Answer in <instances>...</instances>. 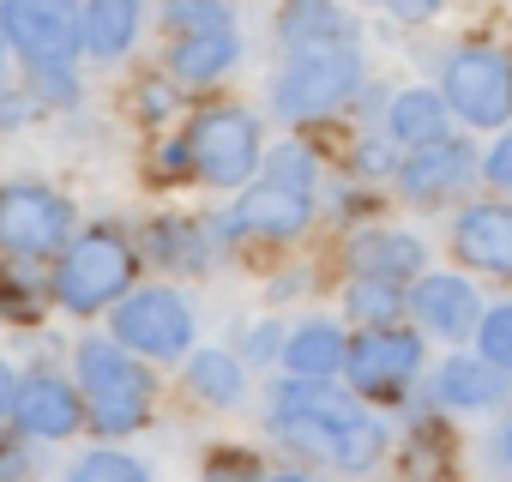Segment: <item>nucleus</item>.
I'll use <instances>...</instances> for the list:
<instances>
[{"mask_svg":"<svg viewBox=\"0 0 512 482\" xmlns=\"http://www.w3.org/2000/svg\"><path fill=\"white\" fill-rule=\"evenodd\" d=\"M314 187H320V157L302 139H284L272 151V169L253 175L247 193H235L223 235H253V241H296L314 223Z\"/></svg>","mask_w":512,"mask_h":482,"instance_id":"f257e3e1","label":"nucleus"},{"mask_svg":"<svg viewBox=\"0 0 512 482\" xmlns=\"http://www.w3.org/2000/svg\"><path fill=\"white\" fill-rule=\"evenodd\" d=\"M73 386L85 398V422L103 440H127L151 422L157 380H151L145 356H133L115 338H79L73 344Z\"/></svg>","mask_w":512,"mask_h":482,"instance_id":"f03ea898","label":"nucleus"},{"mask_svg":"<svg viewBox=\"0 0 512 482\" xmlns=\"http://www.w3.org/2000/svg\"><path fill=\"white\" fill-rule=\"evenodd\" d=\"M133 272H139L133 235L115 223H91L55 254V302L67 314H109L133 290Z\"/></svg>","mask_w":512,"mask_h":482,"instance_id":"7ed1b4c3","label":"nucleus"},{"mask_svg":"<svg viewBox=\"0 0 512 482\" xmlns=\"http://www.w3.org/2000/svg\"><path fill=\"white\" fill-rule=\"evenodd\" d=\"M362 49L356 43H332V49H296L284 55V67L272 73V115L290 121V127H308V121H326L338 115L356 91H362Z\"/></svg>","mask_w":512,"mask_h":482,"instance_id":"20e7f679","label":"nucleus"},{"mask_svg":"<svg viewBox=\"0 0 512 482\" xmlns=\"http://www.w3.org/2000/svg\"><path fill=\"white\" fill-rule=\"evenodd\" d=\"M362 416V398L344 392V386H326V380H278L272 386V410H266V428L278 434V446H290L296 458H314V464H332L350 422Z\"/></svg>","mask_w":512,"mask_h":482,"instance_id":"39448f33","label":"nucleus"},{"mask_svg":"<svg viewBox=\"0 0 512 482\" xmlns=\"http://www.w3.org/2000/svg\"><path fill=\"white\" fill-rule=\"evenodd\" d=\"M109 338L127 344L133 356L145 362H181L193 356V338H199V314L181 290L169 284H151V290H127L115 308H109Z\"/></svg>","mask_w":512,"mask_h":482,"instance_id":"423d86ee","label":"nucleus"},{"mask_svg":"<svg viewBox=\"0 0 512 482\" xmlns=\"http://www.w3.org/2000/svg\"><path fill=\"white\" fill-rule=\"evenodd\" d=\"M440 97H446L452 121L500 133L512 121V55L494 43H458L440 61Z\"/></svg>","mask_w":512,"mask_h":482,"instance_id":"0eeeda50","label":"nucleus"},{"mask_svg":"<svg viewBox=\"0 0 512 482\" xmlns=\"http://www.w3.org/2000/svg\"><path fill=\"white\" fill-rule=\"evenodd\" d=\"M187 139V157H193V175L205 187H247L266 163V139H260V121L235 103H211L193 115V127L181 133Z\"/></svg>","mask_w":512,"mask_h":482,"instance_id":"6e6552de","label":"nucleus"},{"mask_svg":"<svg viewBox=\"0 0 512 482\" xmlns=\"http://www.w3.org/2000/svg\"><path fill=\"white\" fill-rule=\"evenodd\" d=\"M79 235L73 199L43 181H7L0 187V254L7 260H49Z\"/></svg>","mask_w":512,"mask_h":482,"instance_id":"1a4fd4ad","label":"nucleus"},{"mask_svg":"<svg viewBox=\"0 0 512 482\" xmlns=\"http://www.w3.org/2000/svg\"><path fill=\"white\" fill-rule=\"evenodd\" d=\"M422 362H428V344L410 332V326H368L362 338H350V356H344V380H350V392L368 404H392V398H404L410 386H416V374H422Z\"/></svg>","mask_w":512,"mask_h":482,"instance_id":"9d476101","label":"nucleus"},{"mask_svg":"<svg viewBox=\"0 0 512 482\" xmlns=\"http://www.w3.org/2000/svg\"><path fill=\"white\" fill-rule=\"evenodd\" d=\"M0 31H7V43L25 67L85 55V7L79 0H0Z\"/></svg>","mask_w":512,"mask_h":482,"instance_id":"9b49d317","label":"nucleus"},{"mask_svg":"<svg viewBox=\"0 0 512 482\" xmlns=\"http://www.w3.org/2000/svg\"><path fill=\"white\" fill-rule=\"evenodd\" d=\"M410 314H416V332H428V338H446V344H464V338H476V326H482V290L470 284V278H458V272H428V278H416V290H410Z\"/></svg>","mask_w":512,"mask_h":482,"instance_id":"f8f14e48","label":"nucleus"},{"mask_svg":"<svg viewBox=\"0 0 512 482\" xmlns=\"http://www.w3.org/2000/svg\"><path fill=\"white\" fill-rule=\"evenodd\" d=\"M476 151L464 139H440V145H422V151H404V169H398V193L410 205H446L458 199L470 181H476Z\"/></svg>","mask_w":512,"mask_h":482,"instance_id":"ddd939ff","label":"nucleus"},{"mask_svg":"<svg viewBox=\"0 0 512 482\" xmlns=\"http://www.w3.org/2000/svg\"><path fill=\"white\" fill-rule=\"evenodd\" d=\"M13 422H19V434H25V440H73V434H79V422H85V398H79V386H73V380H61V374L37 368V374H25V380H19Z\"/></svg>","mask_w":512,"mask_h":482,"instance_id":"4468645a","label":"nucleus"},{"mask_svg":"<svg viewBox=\"0 0 512 482\" xmlns=\"http://www.w3.org/2000/svg\"><path fill=\"white\" fill-rule=\"evenodd\" d=\"M452 254L470 272L512 278V205H464L452 217Z\"/></svg>","mask_w":512,"mask_h":482,"instance_id":"2eb2a0df","label":"nucleus"},{"mask_svg":"<svg viewBox=\"0 0 512 482\" xmlns=\"http://www.w3.org/2000/svg\"><path fill=\"white\" fill-rule=\"evenodd\" d=\"M434 398H440L446 410H458V416H488V410H500V404L512 398V380H506L494 362L452 350V356L434 368Z\"/></svg>","mask_w":512,"mask_h":482,"instance_id":"dca6fc26","label":"nucleus"},{"mask_svg":"<svg viewBox=\"0 0 512 482\" xmlns=\"http://www.w3.org/2000/svg\"><path fill=\"white\" fill-rule=\"evenodd\" d=\"M278 43H284V55L362 43V25H356V13L344 7V0H284L278 7Z\"/></svg>","mask_w":512,"mask_h":482,"instance_id":"f3484780","label":"nucleus"},{"mask_svg":"<svg viewBox=\"0 0 512 482\" xmlns=\"http://www.w3.org/2000/svg\"><path fill=\"white\" fill-rule=\"evenodd\" d=\"M344 260H350L356 278H398V284H410V278H422L428 248L410 229H356Z\"/></svg>","mask_w":512,"mask_h":482,"instance_id":"a211bd4d","label":"nucleus"},{"mask_svg":"<svg viewBox=\"0 0 512 482\" xmlns=\"http://www.w3.org/2000/svg\"><path fill=\"white\" fill-rule=\"evenodd\" d=\"M386 139L404 145V151H422V145L452 139V109H446L440 85H404L386 103Z\"/></svg>","mask_w":512,"mask_h":482,"instance_id":"6ab92c4d","label":"nucleus"},{"mask_svg":"<svg viewBox=\"0 0 512 482\" xmlns=\"http://www.w3.org/2000/svg\"><path fill=\"white\" fill-rule=\"evenodd\" d=\"M235 61H241V37H235V25H229V31L169 37V55H163V67H169L175 85H217Z\"/></svg>","mask_w":512,"mask_h":482,"instance_id":"aec40b11","label":"nucleus"},{"mask_svg":"<svg viewBox=\"0 0 512 482\" xmlns=\"http://www.w3.org/2000/svg\"><path fill=\"white\" fill-rule=\"evenodd\" d=\"M151 260L175 266V272H211L217 248H223V223H199V217H157L151 229Z\"/></svg>","mask_w":512,"mask_h":482,"instance_id":"412c9836","label":"nucleus"},{"mask_svg":"<svg viewBox=\"0 0 512 482\" xmlns=\"http://www.w3.org/2000/svg\"><path fill=\"white\" fill-rule=\"evenodd\" d=\"M145 25V0H85V55L97 67H115L133 55Z\"/></svg>","mask_w":512,"mask_h":482,"instance_id":"4be33fe9","label":"nucleus"},{"mask_svg":"<svg viewBox=\"0 0 512 482\" xmlns=\"http://www.w3.org/2000/svg\"><path fill=\"white\" fill-rule=\"evenodd\" d=\"M344 356H350V338L338 320H302L296 332H284V368L296 380H332L344 374Z\"/></svg>","mask_w":512,"mask_h":482,"instance_id":"5701e85b","label":"nucleus"},{"mask_svg":"<svg viewBox=\"0 0 512 482\" xmlns=\"http://www.w3.org/2000/svg\"><path fill=\"white\" fill-rule=\"evenodd\" d=\"M187 392L211 410H241L247 404V368L235 350H193L187 356Z\"/></svg>","mask_w":512,"mask_h":482,"instance_id":"b1692460","label":"nucleus"},{"mask_svg":"<svg viewBox=\"0 0 512 482\" xmlns=\"http://www.w3.org/2000/svg\"><path fill=\"white\" fill-rule=\"evenodd\" d=\"M344 314L368 332V326H398L410 314V290L398 278H350L344 290Z\"/></svg>","mask_w":512,"mask_h":482,"instance_id":"393cba45","label":"nucleus"},{"mask_svg":"<svg viewBox=\"0 0 512 482\" xmlns=\"http://www.w3.org/2000/svg\"><path fill=\"white\" fill-rule=\"evenodd\" d=\"M49 302H55V284L37 278V260H7L0 266V314L7 320L31 326V320H43Z\"/></svg>","mask_w":512,"mask_h":482,"instance_id":"a878e982","label":"nucleus"},{"mask_svg":"<svg viewBox=\"0 0 512 482\" xmlns=\"http://www.w3.org/2000/svg\"><path fill=\"white\" fill-rule=\"evenodd\" d=\"M61 482H151V464H145V458H133V452H115V446H97V452H85V458H73Z\"/></svg>","mask_w":512,"mask_h":482,"instance_id":"bb28decb","label":"nucleus"},{"mask_svg":"<svg viewBox=\"0 0 512 482\" xmlns=\"http://www.w3.org/2000/svg\"><path fill=\"white\" fill-rule=\"evenodd\" d=\"M235 7L229 0H163V31L169 37H193V31H229Z\"/></svg>","mask_w":512,"mask_h":482,"instance_id":"cd10ccee","label":"nucleus"},{"mask_svg":"<svg viewBox=\"0 0 512 482\" xmlns=\"http://www.w3.org/2000/svg\"><path fill=\"white\" fill-rule=\"evenodd\" d=\"M25 91L49 109H73L79 103V61H43V67H25Z\"/></svg>","mask_w":512,"mask_h":482,"instance_id":"c85d7f7f","label":"nucleus"},{"mask_svg":"<svg viewBox=\"0 0 512 482\" xmlns=\"http://www.w3.org/2000/svg\"><path fill=\"white\" fill-rule=\"evenodd\" d=\"M476 356L494 362V368L512 380V302H500V308L482 314V326H476Z\"/></svg>","mask_w":512,"mask_h":482,"instance_id":"c756f323","label":"nucleus"},{"mask_svg":"<svg viewBox=\"0 0 512 482\" xmlns=\"http://www.w3.org/2000/svg\"><path fill=\"white\" fill-rule=\"evenodd\" d=\"M13 43H7V31H0V127H25L31 115H37V97L13 79Z\"/></svg>","mask_w":512,"mask_h":482,"instance_id":"7c9ffc66","label":"nucleus"},{"mask_svg":"<svg viewBox=\"0 0 512 482\" xmlns=\"http://www.w3.org/2000/svg\"><path fill=\"white\" fill-rule=\"evenodd\" d=\"M398 169H404V145H392L386 133H368V139H356V175H368V181L392 175V181H398Z\"/></svg>","mask_w":512,"mask_h":482,"instance_id":"2f4dec72","label":"nucleus"},{"mask_svg":"<svg viewBox=\"0 0 512 482\" xmlns=\"http://www.w3.org/2000/svg\"><path fill=\"white\" fill-rule=\"evenodd\" d=\"M205 482H266V464L253 452H241V446H229V452H211Z\"/></svg>","mask_w":512,"mask_h":482,"instance_id":"473e14b6","label":"nucleus"},{"mask_svg":"<svg viewBox=\"0 0 512 482\" xmlns=\"http://www.w3.org/2000/svg\"><path fill=\"white\" fill-rule=\"evenodd\" d=\"M272 356H284V326L278 320H253L247 344H241V362H272Z\"/></svg>","mask_w":512,"mask_h":482,"instance_id":"72a5a7b5","label":"nucleus"},{"mask_svg":"<svg viewBox=\"0 0 512 482\" xmlns=\"http://www.w3.org/2000/svg\"><path fill=\"white\" fill-rule=\"evenodd\" d=\"M368 7H380V13L398 19V25H434V19L446 13V0H368Z\"/></svg>","mask_w":512,"mask_h":482,"instance_id":"f704fd0d","label":"nucleus"},{"mask_svg":"<svg viewBox=\"0 0 512 482\" xmlns=\"http://www.w3.org/2000/svg\"><path fill=\"white\" fill-rule=\"evenodd\" d=\"M25 476H31V440L0 434V482H25Z\"/></svg>","mask_w":512,"mask_h":482,"instance_id":"c9c22d12","label":"nucleus"},{"mask_svg":"<svg viewBox=\"0 0 512 482\" xmlns=\"http://www.w3.org/2000/svg\"><path fill=\"white\" fill-rule=\"evenodd\" d=\"M482 175H488L500 193H512V127H500V139L488 145V157H482Z\"/></svg>","mask_w":512,"mask_h":482,"instance_id":"e433bc0d","label":"nucleus"},{"mask_svg":"<svg viewBox=\"0 0 512 482\" xmlns=\"http://www.w3.org/2000/svg\"><path fill=\"white\" fill-rule=\"evenodd\" d=\"M169 97H175V85H169V79H145V85H139V115H145V121H163V115L175 109Z\"/></svg>","mask_w":512,"mask_h":482,"instance_id":"4c0bfd02","label":"nucleus"},{"mask_svg":"<svg viewBox=\"0 0 512 482\" xmlns=\"http://www.w3.org/2000/svg\"><path fill=\"white\" fill-rule=\"evenodd\" d=\"M19 380H25V374H19L7 356H0V416H13V404H19Z\"/></svg>","mask_w":512,"mask_h":482,"instance_id":"58836bf2","label":"nucleus"},{"mask_svg":"<svg viewBox=\"0 0 512 482\" xmlns=\"http://www.w3.org/2000/svg\"><path fill=\"white\" fill-rule=\"evenodd\" d=\"M494 464H500V470H512V422H506V428H494Z\"/></svg>","mask_w":512,"mask_h":482,"instance_id":"ea45409f","label":"nucleus"},{"mask_svg":"<svg viewBox=\"0 0 512 482\" xmlns=\"http://www.w3.org/2000/svg\"><path fill=\"white\" fill-rule=\"evenodd\" d=\"M266 482H314L308 470H266Z\"/></svg>","mask_w":512,"mask_h":482,"instance_id":"a19ab883","label":"nucleus"}]
</instances>
